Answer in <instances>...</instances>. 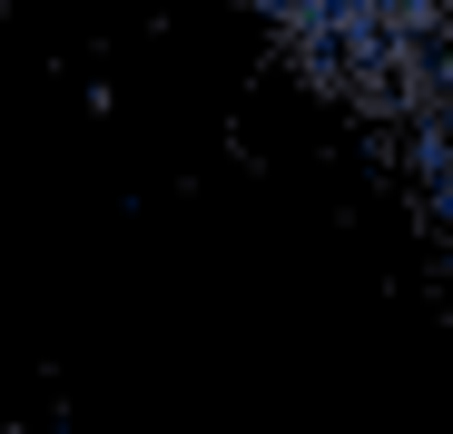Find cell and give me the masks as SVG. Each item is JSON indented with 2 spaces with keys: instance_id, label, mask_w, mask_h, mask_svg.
Returning a JSON list of instances; mask_svg holds the SVG:
<instances>
[{
  "instance_id": "1",
  "label": "cell",
  "mask_w": 453,
  "mask_h": 434,
  "mask_svg": "<svg viewBox=\"0 0 453 434\" xmlns=\"http://www.w3.org/2000/svg\"><path fill=\"white\" fill-rule=\"evenodd\" d=\"M306 80L434 217H453V0H247Z\"/></svg>"
}]
</instances>
